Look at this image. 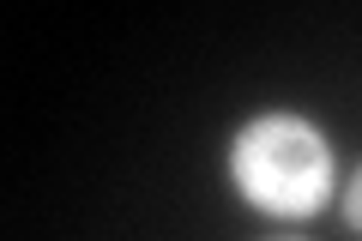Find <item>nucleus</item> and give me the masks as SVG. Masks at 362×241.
<instances>
[{
	"instance_id": "f03ea898",
	"label": "nucleus",
	"mask_w": 362,
	"mask_h": 241,
	"mask_svg": "<svg viewBox=\"0 0 362 241\" xmlns=\"http://www.w3.org/2000/svg\"><path fill=\"white\" fill-rule=\"evenodd\" d=\"M350 223H362V175L350 181Z\"/></svg>"
},
{
	"instance_id": "f257e3e1",
	"label": "nucleus",
	"mask_w": 362,
	"mask_h": 241,
	"mask_svg": "<svg viewBox=\"0 0 362 241\" xmlns=\"http://www.w3.org/2000/svg\"><path fill=\"white\" fill-rule=\"evenodd\" d=\"M235 181L272 211H314L326 193V145L302 121H259L235 145Z\"/></svg>"
}]
</instances>
